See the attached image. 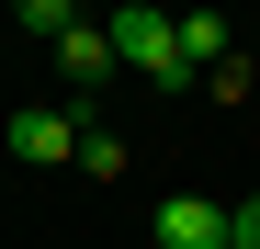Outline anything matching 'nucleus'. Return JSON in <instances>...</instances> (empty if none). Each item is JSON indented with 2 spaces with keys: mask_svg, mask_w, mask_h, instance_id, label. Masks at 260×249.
<instances>
[{
  "mask_svg": "<svg viewBox=\"0 0 260 249\" xmlns=\"http://www.w3.org/2000/svg\"><path fill=\"white\" fill-rule=\"evenodd\" d=\"M113 34V57L147 79V91H192V57H181V12H170V0H124V12L102 23Z\"/></svg>",
  "mask_w": 260,
  "mask_h": 249,
  "instance_id": "1",
  "label": "nucleus"
},
{
  "mask_svg": "<svg viewBox=\"0 0 260 249\" xmlns=\"http://www.w3.org/2000/svg\"><path fill=\"white\" fill-rule=\"evenodd\" d=\"M79 124H91V113H57V102H23L12 124H0V147H12L23 170H57V159H79Z\"/></svg>",
  "mask_w": 260,
  "mask_h": 249,
  "instance_id": "2",
  "label": "nucleus"
},
{
  "mask_svg": "<svg viewBox=\"0 0 260 249\" xmlns=\"http://www.w3.org/2000/svg\"><path fill=\"white\" fill-rule=\"evenodd\" d=\"M147 238L158 249H226V204L215 193H158L147 204Z\"/></svg>",
  "mask_w": 260,
  "mask_h": 249,
  "instance_id": "3",
  "label": "nucleus"
},
{
  "mask_svg": "<svg viewBox=\"0 0 260 249\" xmlns=\"http://www.w3.org/2000/svg\"><path fill=\"white\" fill-rule=\"evenodd\" d=\"M113 68H124V57H113V34H102V23H79V34H57V79H68V91H102Z\"/></svg>",
  "mask_w": 260,
  "mask_h": 249,
  "instance_id": "4",
  "label": "nucleus"
},
{
  "mask_svg": "<svg viewBox=\"0 0 260 249\" xmlns=\"http://www.w3.org/2000/svg\"><path fill=\"white\" fill-rule=\"evenodd\" d=\"M181 57H192V79L226 68V12H215V0H181Z\"/></svg>",
  "mask_w": 260,
  "mask_h": 249,
  "instance_id": "5",
  "label": "nucleus"
},
{
  "mask_svg": "<svg viewBox=\"0 0 260 249\" xmlns=\"http://www.w3.org/2000/svg\"><path fill=\"white\" fill-rule=\"evenodd\" d=\"M79 170H91V181H124V136H102V124H79Z\"/></svg>",
  "mask_w": 260,
  "mask_h": 249,
  "instance_id": "6",
  "label": "nucleus"
},
{
  "mask_svg": "<svg viewBox=\"0 0 260 249\" xmlns=\"http://www.w3.org/2000/svg\"><path fill=\"white\" fill-rule=\"evenodd\" d=\"M23 34H79V0H12Z\"/></svg>",
  "mask_w": 260,
  "mask_h": 249,
  "instance_id": "7",
  "label": "nucleus"
},
{
  "mask_svg": "<svg viewBox=\"0 0 260 249\" xmlns=\"http://www.w3.org/2000/svg\"><path fill=\"white\" fill-rule=\"evenodd\" d=\"M226 249H260V193H249V204H226Z\"/></svg>",
  "mask_w": 260,
  "mask_h": 249,
  "instance_id": "8",
  "label": "nucleus"
}]
</instances>
